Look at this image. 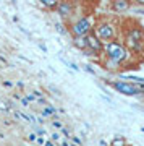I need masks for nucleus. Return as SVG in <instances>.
<instances>
[{"instance_id":"nucleus-19","label":"nucleus","mask_w":144,"mask_h":146,"mask_svg":"<svg viewBox=\"0 0 144 146\" xmlns=\"http://www.w3.org/2000/svg\"><path fill=\"white\" fill-rule=\"evenodd\" d=\"M37 143H39V145H44V143H46V141H44V138H37Z\"/></svg>"},{"instance_id":"nucleus-13","label":"nucleus","mask_w":144,"mask_h":146,"mask_svg":"<svg viewBox=\"0 0 144 146\" xmlns=\"http://www.w3.org/2000/svg\"><path fill=\"white\" fill-rule=\"evenodd\" d=\"M110 145L112 146H123V145H126V140H125L123 136H115Z\"/></svg>"},{"instance_id":"nucleus-22","label":"nucleus","mask_w":144,"mask_h":146,"mask_svg":"<svg viewBox=\"0 0 144 146\" xmlns=\"http://www.w3.org/2000/svg\"><path fill=\"white\" fill-rule=\"evenodd\" d=\"M73 141H75L76 145H79V143H81V140H79V138H73Z\"/></svg>"},{"instance_id":"nucleus-12","label":"nucleus","mask_w":144,"mask_h":146,"mask_svg":"<svg viewBox=\"0 0 144 146\" xmlns=\"http://www.w3.org/2000/svg\"><path fill=\"white\" fill-rule=\"evenodd\" d=\"M129 80H133V83L139 89V94H144V78H129Z\"/></svg>"},{"instance_id":"nucleus-5","label":"nucleus","mask_w":144,"mask_h":146,"mask_svg":"<svg viewBox=\"0 0 144 146\" xmlns=\"http://www.w3.org/2000/svg\"><path fill=\"white\" fill-rule=\"evenodd\" d=\"M55 10L62 18H68L73 13V5H71V2H68V0H58V5H57Z\"/></svg>"},{"instance_id":"nucleus-2","label":"nucleus","mask_w":144,"mask_h":146,"mask_svg":"<svg viewBox=\"0 0 144 146\" xmlns=\"http://www.w3.org/2000/svg\"><path fill=\"white\" fill-rule=\"evenodd\" d=\"M105 83L108 86H112L115 91H118V93L125 94V96H138L139 94V89L136 88V84L131 81H107L105 80Z\"/></svg>"},{"instance_id":"nucleus-23","label":"nucleus","mask_w":144,"mask_h":146,"mask_svg":"<svg viewBox=\"0 0 144 146\" xmlns=\"http://www.w3.org/2000/svg\"><path fill=\"white\" fill-rule=\"evenodd\" d=\"M44 145H46V146H54V143H52V141H46Z\"/></svg>"},{"instance_id":"nucleus-15","label":"nucleus","mask_w":144,"mask_h":146,"mask_svg":"<svg viewBox=\"0 0 144 146\" xmlns=\"http://www.w3.org/2000/svg\"><path fill=\"white\" fill-rule=\"evenodd\" d=\"M57 29H58V33H62V34H65V33H67L65 29H63V26H62V25H57Z\"/></svg>"},{"instance_id":"nucleus-16","label":"nucleus","mask_w":144,"mask_h":146,"mask_svg":"<svg viewBox=\"0 0 144 146\" xmlns=\"http://www.w3.org/2000/svg\"><path fill=\"white\" fill-rule=\"evenodd\" d=\"M28 101H36V96L34 94H28V98H26Z\"/></svg>"},{"instance_id":"nucleus-14","label":"nucleus","mask_w":144,"mask_h":146,"mask_svg":"<svg viewBox=\"0 0 144 146\" xmlns=\"http://www.w3.org/2000/svg\"><path fill=\"white\" fill-rule=\"evenodd\" d=\"M50 114H55V109L54 107H46V109L42 110V115L44 117H47V115H50Z\"/></svg>"},{"instance_id":"nucleus-6","label":"nucleus","mask_w":144,"mask_h":146,"mask_svg":"<svg viewBox=\"0 0 144 146\" xmlns=\"http://www.w3.org/2000/svg\"><path fill=\"white\" fill-rule=\"evenodd\" d=\"M88 47L89 49H92L94 52H97L99 55L104 52V42L100 41L96 34H92V33H89L88 34Z\"/></svg>"},{"instance_id":"nucleus-9","label":"nucleus","mask_w":144,"mask_h":146,"mask_svg":"<svg viewBox=\"0 0 144 146\" xmlns=\"http://www.w3.org/2000/svg\"><path fill=\"white\" fill-rule=\"evenodd\" d=\"M125 42H126V46H128L131 50H134V52H141V50H143V42L136 41L133 37L125 36Z\"/></svg>"},{"instance_id":"nucleus-18","label":"nucleus","mask_w":144,"mask_h":146,"mask_svg":"<svg viewBox=\"0 0 144 146\" xmlns=\"http://www.w3.org/2000/svg\"><path fill=\"white\" fill-rule=\"evenodd\" d=\"M54 127H55V128H60V127H62V123H60V122H55V120H54Z\"/></svg>"},{"instance_id":"nucleus-10","label":"nucleus","mask_w":144,"mask_h":146,"mask_svg":"<svg viewBox=\"0 0 144 146\" xmlns=\"http://www.w3.org/2000/svg\"><path fill=\"white\" fill-rule=\"evenodd\" d=\"M73 44L76 49L83 50V49H86L88 47V34L86 36H73Z\"/></svg>"},{"instance_id":"nucleus-20","label":"nucleus","mask_w":144,"mask_h":146,"mask_svg":"<svg viewBox=\"0 0 144 146\" xmlns=\"http://www.w3.org/2000/svg\"><path fill=\"white\" fill-rule=\"evenodd\" d=\"M134 2H136L138 5H143V7H144V0H134Z\"/></svg>"},{"instance_id":"nucleus-8","label":"nucleus","mask_w":144,"mask_h":146,"mask_svg":"<svg viewBox=\"0 0 144 146\" xmlns=\"http://www.w3.org/2000/svg\"><path fill=\"white\" fill-rule=\"evenodd\" d=\"M129 0H112V10L117 11V13H125V11L129 10Z\"/></svg>"},{"instance_id":"nucleus-3","label":"nucleus","mask_w":144,"mask_h":146,"mask_svg":"<svg viewBox=\"0 0 144 146\" xmlns=\"http://www.w3.org/2000/svg\"><path fill=\"white\" fill-rule=\"evenodd\" d=\"M96 36L102 42H108L115 37V29H113V26L110 23L104 21V23H99L97 26H96Z\"/></svg>"},{"instance_id":"nucleus-21","label":"nucleus","mask_w":144,"mask_h":146,"mask_svg":"<svg viewBox=\"0 0 144 146\" xmlns=\"http://www.w3.org/2000/svg\"><path fill=\"white\" fill-rule=\"evenodd\" d=\"M28 102H29L28 99H21V104H23V106H28Z\"/></svg>"},{"instance_id":"nucleus-1","label":"nucleus","mask_w":144,"mask_h":146,"mask_svg":"<svg viewBox=\"0 0 144 146\" xmlns=\"http://www.w3.org/2000/svg\"><path fill=\"white\" fill-rule=\"evenodd\" d=\"M104 52H105V55H107V58L110 62L117 63V65L123 63L129 55L126 46L118 41H113V39L104 44Z\"/></svg>"},{"instance_id":"nucleus-17","label":"nucleus","mask_w":144,"mask_h":146,"mask_svg":"<svg viewBox=\"0 0 144 146\" xmlns=\"http://www.w3.org/2000/svg\"><path fill=\"white\" fill-rule=\"evenodd\" d=\"M62 133H63V136H70V131L67 128H62Z\"/></svg>"},{"instance_id":"nucleus-4","label":"nucleus","mask_w":144,"mask_h":146,"mask_svg":"<svg viewBox=\"0 0 144 146\" xmlns=\"http://www.w3.org/2000/svg\"><path fill=\"white\" fill-rule=\"evenodd\" d=\"M92 31V23L89 18H79V20L71 26V34L73 36H86Z\"/></svg>"},{"instance_id":"nucleus-11","label":"nucleus","mask_w":144,"mask_h":146,"mask_svg":"<svg viewBox=\"0 0 144 146\" xmlns=\"http://www.w3.org/2000/svg\"><path fill=\"white\" fill-rule=\"evenodd\" d=\"M39 2L49 10H55L57 5H58V0H39Z\"/></svg>"},{"instance_id":"nucleus-7","label":"nucleus","mask_w":144,"mask_h":146,"mask_svg":"<svg viewBox=\"0 0 144 146\" xmlns=\"http://www.w3.org/2000/svg\"><path fill=\"white\" fill-rule=\"evenodd\" d=\"M125 36H128V37H133V39H136V41L139 42H143L144 44V29L141 26H131L128 28L126 31H125Z\"/></svg>"}]
</instances>
